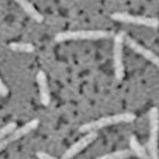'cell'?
Segmentation results:
<instances>
[{"instance_id":"12","label":"cell","mask_w":159,"mask_h":159,"mask_svg":"<svg viewBox=\"0 0 159 159\" xmlns=\"http://www.w3.org/2000/svg\"><path fill=\"white\" fill-rule=\"evenodd\" d=\"M8 48L16 52H34L35 47L31 43H26V42H12L8 44Z\"/></svg>"},{"instance_id":"8","label":"cell","mask_w":159,"mask_h":159,"mask_svg":"<svg viewBox=\"0 0 159 159\" xmlns=\"http://www.w3.org/2000/svg\"><path fill=\"white\" fill-rule=\"evenodd\" d=\"M36 81L39 85V91H40L41 103L43 106H49L51 97H50V89H49L48 78L43 71H39L36 75Z\"/></svg>"},{"instance_id":"1","label":"cell","mask_w":159,"mask_h":159,"mask_svg":"<svg viewBox=\"0 0 159 159\" xmlns=\"http://www.w3.org/2000/svg\"><path fill=\"white\" fill-rule=\"evenodd\" d=\"M111 36L113 33L107 30H70L58 33L55 41L58 43L66 41H97L111 39Z\"/></svg>"},{"instance_id":"4","label":"cell","mask_w":159,"mask_h":159,"mask_svg":"<svg viewBox=\"0 0 159 159\" xmlns=\"http://www.w3.org/2000/svg\"><path fill=\"white\" fill-rule=\"evenodd\" d=\"M39 124H40V121L37 119H34V120H31V121H29V122H27L26 124L21 125V127H18L13 133H11L9 135H7L5 138H2V139L0 141V152L4 151L5 149L8 145H11L12 143L16 142L18 139L22 138V137H25L26 135L31 133L33 130H35V129L39 127Z\"/></svg>"},{"instance_id":"11","label":"cell","mask_w":159,"mask_h":159,"mask_svg":"<svg viewBox=\"0 0 159 159\" xmlns=\"http://www.w3.org/2000/svg\"><path fill=\"white\" fill-rule=\"evenodd\" d=\"M135 152L133 151V149H124V150H119L115 151V152H111V153H107V155L100 156L95 159H127L130 158Z\"/></svg>"},{"instance_id":"6","label":"cell","mask_w":159,"mask_h":159,"mask_svg":"<svg viewBox=\"0 0 159 159\" xmlns=\"http://www.w3.org/2000/svg\"><path fill=\"white\" fill-rule=\"evenodd\" d=\"M111 19L115 21L123 23H131V25H139L151 28H156L159 26V20L155 18H146V16H137L125 13H114L111 14Z\"/></svg>"},{"instance_id":"9","label":"cell","mask_w":159,"mask_h":159,"mask_svg":"<svg viewBox=\"0 0 159 159\" xmlns=\"http://www.w3.org/2000/svg\"><path fill=\"white\" fill-rule=\"evenodd\" d=\"M16 4L23 9V12L29 15L34 21L36 22H42L43 21V15L36 9V7L31 4L29 0H14Z\"/></svg>"},{"instance_id":"3","label":"cell","mask_w":159,"mask_h":159,"mask_svg":"<svg viewBox=\"0 0 159 159\" xmlns=\"http://www.w3.org/2000/svg\"><path fill=\"white\" fill-rule=\"evenodd\" d=\"M150 136L148 142V153L151 159H159L158 156V134H159V111L158 108H151L149 111Z\"/></svg>"},{"instance_id":"10","label":"cell","mask_w":159,"mask_h":159,"mask_svg":"<svg viewBox=\"0 0 159 159\" xmlns=\"http://www.w3.org/2000/svg\"><path fill=\"white\" fill-rule=\"evenodd\" d=\"M130 148L133 149V151L135 152V155L138 157L139 159H151L149 153L146 152V149L139 144V142L137 141V138L135 136L130 137Z\"/></svg>"},{"instance_id":"15","label":"cell","mask_w":159,"mask_h":159,"mask_svg":"<svg viewBox=\"0 0 159 159\" xmlns=\"http://www.w3.org/2000/svg\"><path fill=\"white\" fill-rule=\"evenodd\" d=\"M36 157L39 159H58V158H56V157H53V156L47 153V152H42V151L37 152V153H36Z\"/></svg>"},{"instance_id":"13","label":"cell","mask_w":159,"mask_h":159,"mask_svg":"<svg viewBox=\"0 0 159 159\" xmlns=\"http://www.w3.org/2000/svg\"><path fill=\"white\" fill-rule=\"evenodd\" d=\"M16 128H18V124L15 122H9V123L5 124L2 128H0V141L2 138H5L7 135H9L11 133H13Z\"/></svg>"},{"instance_id":"14","label":"cell","mask_w":159,"mask_h":159,"mask_svg":"<svg viewBox=\"0 0 159 159\" xmlns=\"http://www.w3.org/2000/svg\"><path fill=\"white\" fill-rule=\"evenodd\" d=\"M8 93H9L8 87L5 85V83L2 81L1 77H0V95H1V97H7Z\"/></svg>"},{"instance_id":"2","label":"cell","mask_w":159,"mask_h":159,"mask_svg":"<svg viewBox=\"0 0 159 159\" xmlns=\"http://www.w3.org/2000/svg\"><path fill=\"white\" fill-rule=\"evenodd\" d=\"M136 119L135 114L131 113H123V114H116L111 115V116H106V117H101L99 120L89 122V123L83 124L79 128L80 133H91V131H97L99 129L106 128L113 124L119 123H130L134 120Z\"/></svg>"},{"instance_id":"5","label":"cell","mask_w":159,"mask_h":159,"mask_svg":"<svg viewBox=\"0 0 159 159\" xmlns=\"http://www.w3.org/2000/svg\"><path fill=\"white\" fill-rule=\"evenodd\" d=\"M123 42L124 35L117 34L114 36V49H113V61H114V72L115 78L117 80H122L124 77L123 66Z\"/></svg>"},{"instance_id":"7","label":"cell","mask_w":159,"mask_h":159,"mask_svg":"<svg viewBox=\"0 0 159 159\" xmlns=\"http://www.w3.org/2000/svg\"><path fill=\"white\" fill-rule=\"evenodd\" d=\"M97 137H98L97 131L86 133V135H85L84 137H81L79 141L75 142V144H72V145L63 153L62 159H72L73 157H75V156L78 155V153H80L86 146H89L91 143H93V142L95 141Z\"/></svg>"}]
</instances>
